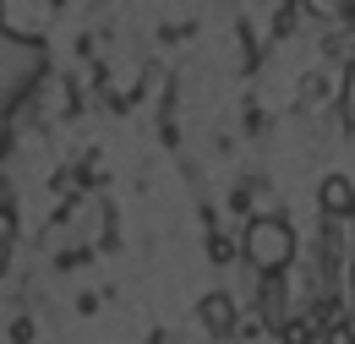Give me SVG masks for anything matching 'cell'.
Here are the masks:
<instances>
[{
    "label": "cell",
    "mask_w": 355,
    "mask_h": 344,
    "mask_svg": "<svg viewBox=\"0 0 355 344\" xmlns=\"http://www.w3.org/2000/svg\"><path fill=\"white\" fill-rule=\"evenodd\" d=\"M317 208L328 218H350L355 214V180L350 175H328V180L317 186Z\"/></svg>",
    "instance_id": "obj_2"
},
{
    "label": "cell",
    "mask_w": 355,
    "mask_h": 344,
    "mask_svg": "<svg viewBox=\"0 0 355 344\" xmlns=\"http://www.w3.org/2000/svg\"><path fill=\"white\" fill-rule=\"evenodd\" d=\"M339 115L355 131V60H350V71H345V87H339Z\"/></svg>",
    "instance_id": "obj_4"
},
{
    "label": "cell",
    "mask_w": 355,
    "mask_h": 344,
    "mask_svg": "<svg viewBox=\"0 0 355 344\" xmlns=\"http://www.w3.org/2000/svg\"><path fill=\"white\" fill-rule=\"evenodd\" d=\"M197 317H202V328H208L214 339H224V334H235V301H230L224 290H214V295H202V306H197Z\"/></svg>",
    "instance_id": "obj_3"
},
{
    "label": "cell",
    "mask_w": 355,
    "mask_h": 344,
    "mask_svg": "<svg viewBox=\"0 0 355 344\" xmlns=\"http://www.w3.org/2000/svg\"><path fill=\"white\" fill-rule=\"evenodd\" d=\"M322 344H355V322H345V317L328 322V328H322Z\"/></svg>",
    "instance_id": "obj_6"
},
{
    "label": "cell",
    "mask_w": 355,
    "mask_h": 344,
    "mask_svg": "<svg viewBox=\"0 0 355 344\" xmlns=\"http://www.w3.org/2000/svg\"><path fill=\"white\" fill-rule=\"evenodd\" d=\"M241 257L252 262L257 273H284L290 262H295V230L284 224L279 214H263L246 224V235H241Z\"/></svg>",
    "instance_id": "obj_1"
},
{
    "label": "cell",
    "mask_w": 355,
    "mask_h": 344,
    "mask_svg": "<svg viewBox=\"0 0 355 344\" xmlns=\"http://www.w3.org/2000/svg\"><path fill=\"white\" fill-rule=\"evenodd\" d=\"M11 241H17V218H11V208H0V273L11 262Z\"/></svg>",
    "instance_id": "obj_5"
},
{
    "label": "cell",
    "mask_w": 355,
    "mask_h": 344,
    "mask_svg": "<svg viewBox=\"0 0 355 344\" xmlns=\"http://www.w3.org/2000/svg\"><path fill=\"white\" fill-rule=\"evenodd\" d=\"M208 257H214V262H230V257H235V241H230V235H214V241H208Z\"/></svg>",
    "instance_id": "obj_7"
}]
</instances>
